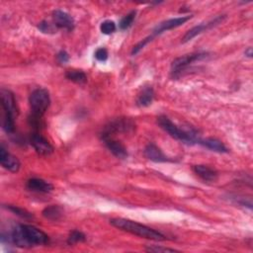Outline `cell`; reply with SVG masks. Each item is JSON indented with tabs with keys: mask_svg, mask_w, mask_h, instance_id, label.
<instances>
[{
	"mask_svg": "<svg viewBox=\"0 0 253 253\" xmlns=\"http://www.w3.org/2000/svg\"><path fill=\"white\" fill-rule=\"evenodd\" d=\"M244 55L246 56H248V57H252V56H253V52H252V48H248L246 51H245V53H244Z\"/></svg>",
	"mask_w": 253,
	"mask_h": 253,
	"instance_id": "cell-30",
	"label": "cell"
},
{
	"mask_svg": "<svg viewBox=\"0 0 253 253\" xmlns=\"http://www.w3.org/2000/svg\"><path fill=\"white\" fill-rule=\"evenodd\" d=\"M135 125L132 121L128 119H118L113 121L104 129L102 137H110L113 133H122V132H129L134 129Z\"/></svg>",
	"mask_w": 253,
	"mask_h": 253,
	"instance_id": "cell-10",
	"label": "cell"
},
{
	"mask_svg": "<svg viewBox=\"0 0 253 253\" xmlns=\"http://www.w3.org/2000/svg\"><path fill=\"white\" fill-rule=\"evenodd\" d=\"M54 24L56 28H62L67 31H71L74 28L73 18L66 12L62 10H56L53 12Z\"/></svg>",
	"mask_w": 253,
	"mask_h": 253,
	"instance_id": "cell-12",
	"label": "cell"
},
{
	"mask_svg": "<svg viewBox=\"0 0 253 253\" xmlns=\"http://www.w3.org/2000/svg\"><path fill=\"white\" fill-rule=\"evenodd\" d=\"M38 28L42 33H45V34H54L56 32V26L48 21H42L39 24Z\"/></svg>",
	"mask_w": 253,
	"mask_h": 253,
	"instance_id": "cell-25",
	"label": "cell"
},
{
	"mask_svg": "<svg viewBox=\"0 0 253 253\" xmlns=\"http://www.w3.org/2000/svg\"><path fill=\"white\" fill-rule=\"evenodd\" d=\"M0 95H1V106L3 109L2 128L7 134H13L15 131V117L18 115L15 97L7 89H1Z\"/></svg>",
	"mask_w": 253,
	"mask_h": 253,
	"instance_id": "cell-2",
	"label": "cell"
},
{
	"mask_svg": "<svg viewBox=\"0 0 253 253\" xmlns=\"http://www.w3.org/2000/svg\"><path fill=\"white\" fill-rule=\"evenodd\" d=\"M192 18V16H182V17H177V18H172V19H168L166 21L161 22L160 24H158L152 31V34L150 35L152 38L162 34L163 32L169 31L172 29H175L179 26H182L183 24H185L188 20H190Z\"/></svg>",
	"mask_w": 253,
	"mask_h": 253,
	"instance_id": "cell-8",
	"label": "cell"
},
{
	"mask_svg": "<svg viewBox=\"0 0 253 253\" xmlns=\"http://www.w3.org/2000/svg\"><path fill=\"white\" fill-rule=\"evenodd\" d=\"M147 252H154V253H162V252H178V250L173 249V248H168V247H163V246H148L145 248Z\"/></svg>",
	"mask_w": 253,
	"mask_h": 253,
	"instance_id": "cell-26",
	"label": "cell"
},
{
	"mask_svg": "<svg viewBox=\"0 0 253 253\" xmlns=\"http://www.w3.org/2000/svg\"><path fill=\"white\" fill-rule=\"evenodd\" d=\"M21 228L28 247L44 245L49 242V236L36 226L30 225H21Z\"/></svg>",
	"mask_w": 253,
	"mask_h": 253,
	"instance_id": "cell-6",
	"label": "cell"
},
{
	"mask_svg": "<svg viewBox=\"0 0 253 253\" xmlns=\"http://www.w3.org/2000/svg\"><path fill=\"white\" fill-rule=\"evenodd\" d=\"M56 58L60 63H65L69 60V56L65 51H60L57 55H56Z\"/></svg>",
	"mask_w": 253,
	"mask_h": 253,
	"instance_id": "cell-29",
	"label": "cell"
},
{
	"mask_svg": "<svg viewBox=\"0 0 253 253\" xmlns=\"http://www.w3.org/2000/svg\"><path fill=\"white\" fill-rule=\"evenodd\" d=\"M136 15H137V11L133 10L129 14H127L124 18H122V20H121V22L119 24L120 29L121 30L129 29L133 25V23H134V21L136 19Z\"/></svg>",
	"mask_w": 253,
	"mask_h": 253,
	"instance_id": "cell-21",
	"label": "cell"
},
{
	"mask_svg": "<svg viewBox=\"0 0 253 253\" xmlns=\"http://www.w3.org/2000/svg\"><path fill=\"white\" fill-rule=\"evenodd\" d=\"M225 15H221V16H218V17H216L215 19L211 20L210 22L202 23V24H199V25L193 27L192 29H190V30L184 35V37H183V39H182V43L185 44V43L191 41L192 39H194L195 37H197L198 35H200V34L206 32V31H208V30H211L212 28H214V27L220 25V24L225 20Z\"/></svg>",
	"mask_w": 253,
	"mask_h": 253,
	"instance_id": "cell-7",
	"label": "cell"
},
{
	"mask_svg": "<svg viewBox=\"0 0 253 253\" xmlns=\"http://www.w3.org/2000/svg\"><path fill=\"white\" fill-rule=\"evenodd\" d=\"M153 97H154L153 89L151 87H145L142 89L141 93L139 95L137 104L140 107H147V106L151 105V103L153 101Z\"/></svg>",
	"mask_w": 253,
	"mask_h": 253,
	"instance_id": "cell-18",
	"label": "cell"
},
{
	"mask_svg": "<svg viewBox=\"0 0 253 253\" xmlns=\"http://www.w3.org/2000/svg\"><path fill=\"white\" fill-rule=\"evenodd\" d=\"M7 209L10 212H12L13 214H15L16 216H18L24 220H31L33 218V215L30 212H28L22 208H19L16 206H7Z\"/></svg>",
	"mask_w": 253,
	"mask_h": 253,
	"instance_id": "cell-23",
	"label": "cell"
},
{
	"mask_svg": "<svg viewBox=\"0 0 253 253\" xmlns=\"http://www.w3.org/2000/svg\"><path fill=\"white\" fill-rule=\"evenodd\" d=\"M65 77L68 80H70L72 82H75V83H78V84H83V83H85L87 81L86 74L81 70H75V69L68 70L65 74Z\"/></svg>",
	"mask_w": 253,
	"mask_h": 253,
	"instance_id": "cell-19",
	"label": "cell"
},
{
	"mask_svg": "<svg viewBox=\"0 0 253 253\" xmlns=\"http://www.w3.org/2000/svg\"><path fill=\"white\" fill-rule=\"evenodd\" d=\"M29 103L32 111V116L42 119L51 104L49 91L44 88H38L34 90L30 95Z\"/></svg>",
	"mask_w": 253,
	"mask_h": 253,
	"instance_id": "cell-4",
	"label": "cell"
},
{
	"mask_svg": "<svg viewBox=\"0 0 253 253\" xmlns=\"http://www.w3.org/2000/svg\"><path fill=\"white\" fill-rule=\"evenodd\" d=\"M209 56L208 53L201 52V53H193L189 54L174 59L171 63V73L173 76L180 75L183 70H185L188 66L196 61H201Z\"/></svg>",
	"mask_w": 253,
	"mask_h": 253,
	"instance_id": "cell-5",
	"label": "cell"
},
{
	"mask_svg": "<svg viewBox=\"0 0 253 253\" xmlns=\"http://www.w3.org/2000/svg\"><path fill=\"white\" fill-rule=\"evenodd\" d=\"M117 27H116V24L111 21V20H106L104 22H102L101 26H100V30L103 34L105 35H110V34H113L115 31H116Z\"/></svg>",
	"mask_w": 253,
	"mask_h": 253,
	"instance_id": "cell-24",
	"label": "cell"
},
{
	"mask_svg": "<svg viewBox=\"0 0 253 253\" xmlns=\"http://www.w3.org/2000/svg\"><path fill=\"white\" fill-rule=\"evenodd\" d=\"M102 140L104 141L106 146L108 147V149L117 157L120 159H125L128 157V151L127 148L125 147V145L116 141L113 140L111 137H102Z\"/></svg>",
	"mask_w": 253,
	"mask_h": 253,
	"instance_id": "cell-13",
	"label": "cell"
},
{
	"mask_svg": "<svg viewBox=\"0 0 253 253\" xmlns=\"http://www.w3.org/2000/svg\"><path fill=\"white\" fill-rule=\"evenodd\" d=\"M0 163H1V165L5 169L13 173L18 172L21 166L19 159L16 156L9 153L3 146L0 147Z\"/></svg>",
	"mask_w": 253,
	"mask_h": 253,
	"instance_id": "cell-9",
	"label": "cell"
},
{
	"mask_svg": "<svg viewBox=\"0 0 253 253\" xmlns=\"http://www.w3.org/2000/svg\"><path fill=\"white\" fill-rule=\"evenodd\" d=\"M144 155L147 159L153 161V162H168L172 161V159L168 158L162 150L156 146L154 143H149L144 148Z\"/></svg>",
	"mask_w": 253,
	"mask_h": 253,
	"instance_id": "cell-14",
	"label": "cell"
},
{
	"mask_svg": "<svg viewBox=\"0 0 253 253\" xmlns=\"http://www.w3.org/2000/svg\"><path fill=\"white\" fill-rule=\"evenodd\" d=\"M110 224L121 230L130 232L132 234H136L138 236H141L146 239H150L154 241H162L166 239L165 235H163L161 232L131 220L122 219V218L112 219L110 221Z\"/></svg>",
	"mask_w": 253,
	"mask_h": 253,
	"instance_id": "cell-1",
	"label": "cell"
},
{
	"mask_svg": "<svg viewBox=\"0 0 253 253\" xmlns=\"http://www.w3.org/2000/svg\"><path fill=\"white\" fill-rule=\"evenodd\" d=\"M198 143L202 144L203 146L207 147L208 149H211V150L219 152V153L228 152V149L226 148V146L221 141H219L217 139L209 138V139H205V140H200Z\"/></svg>",
	"mask_w": 253,
	"mask_h": 253,
	"instance_id": "cell-17",
	"label": "cell"
},
{
	"mask_svg": "<svg viewBox=\"0 0 253 253\" xmlns=\"http://www.w3.org/2000/svg\"><path fill=\"white\" fill-rule=\"evenodd\" d=\"M94 56H95V58H96L97 60L104 62V61H106L107 58H108V52H107L106 49L100 48V49H98V50L95 52V55H94Z\"/></svg>",
	"mask_w": 253,
	"mask_h": 253,
	"instance_id": "cell-28",
	"label": "cell"
},
{
	"mask_svg": "<svg viewBox=\"0 0 253 253\" xmlns=\"http://www.w3.org/2000/svg\"><path fill=\"white\" fill-rule=\"evenodd\" d=\"M157 124L160 126L162 130H164L167 134H169L173 139L186 143V144H194L199 142V139L195 132L192 131H184L176 126L169 118L166 116H159L157 118Z\"/></svg>",
	"mask_w": 253,
	"mask_h": 253,
	"instance_id": "cell-3",
	"label": "cell"
},
{
	"mask_svg": "<svg viewBox=\"0 0 253 253\" xmlns=\"http://www.w3.org/2000/svg\"><path fill=\"white\" fill-rule=\"evenodd\" d=\"M193 171L204 181L213 182L218 179V172L214 168H211L206 165H195L193 166Z\"/></svg>",
	"mask_w": 253,
	"mask_h": 253,
	"instance_id": "cell-15",
	"label": "cell"
},
{
	"mask_svg": "<svg viewBox=\"0 0 253 253\" xmlns=\"http://www.w3.org/2000/svg\"><path fill=\"white\" fill-rule=\"evenodd\" d=\"M31 144L34 149L41 155H49L54 152V147L50 143V141L39 134L32 135Z\"/></svg>",
	"mask_w": 253,
	"mask_h": 253,
	"instance_id": "cell-11",
	"label": "cell"
},
{
	"mask_svg": "<svg viewBox=\"0 0 253 253\" xmlns=\"http://www.w3.org/2000/svg\"><path fill=\"white\" fill-rule=\"evenodd\" d=\"M27 188L32 191V192H37V193H50L53 191L54 186L43 180V179H39V178H32L29 179L27 182Z\"/></svg>",
	"mask_w": 253,
	"mask_h": 253,
	"instance_id": "cell-16",
	"label": "cell"
},
{
	"mask_svg": "<svg viewBox=\"0 0 253 253\" xmlns=\"http://www.w3.org/2000/svg\"><path fill=\"white\" fill-rule=\"evenodd\" d=\"M62 215L61 208L58 206H50L43 211V216L50 221H57Z\"/></svg>",
	"mask_w": 253,
	"mask_h": 253,
	"instance_id": "cell-20",
	"label": "cell"
},
{
	"mask_svg": "<svg viewBox=\"0 0 253 253\" xmlns=\"http://www.w3.org/2000/svg\"><path fill=\"white\" fill-rule=\"evenodd\" d=\"M152 37L151 36H148V37H146L145 39H143V40H141L140 43H138L134 48H133V51H132V55L134 56V55H137V54H139L149 42H151L152 41Z\"/></svg>",
	"mask_w": 253,
	"mask_h": 253,
	"instance_id": "cell-27",
	"label": "cell"
},
{
	"mask_svg": "<svg viewBox=\"0 0 253 253\" xmlns=\"http://www.w3.org/2000/svg\"><path fill=\"white\" fill-rule=\"evenodd\" d=\"M85 240H86V236L83 232H81L79 230H72L69 233L67 243L68 244H75V243H78V242H83Z\"/></svg>",
	"mask_w": 253,
	"mask_h": 253,
	"instance_id": "cell-22",
	"label": "cell"
}]
</instances>
